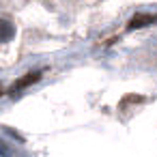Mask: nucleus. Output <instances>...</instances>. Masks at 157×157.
<instances>
[{"mask_svg":"<svg viewBox=\"0 0 157 157\" xmlns=\"http://www.w3.org/2000/svg\"><path fill=\"white\" fill-rule=\"evenodd\" d=\"M153 22H157V15H151V13H138V15H133V17L129 20L127 28H129V30H136V28L148 26V24H153Z\"/></svg>","mask_w":157,"mask_h":157,"instance_id":"1","label":"nucleus"},{"mask_svg":"<svg viewBox=\"0 0 157 157\" xmlns=\"http://www.w3.org/2000/svg\"><path fill=\"white\" fill-rule=\"evenodd\" d=\"M39 78H41V73H39V71H30L28 75H24L22 80H17V82H15V84L11 86V93H20V90L28 88V86H30V84H35V82H37Z\"/></svg>","mask_w":157,"mask_h":157,"instance_id":"2","label":"nucleus"},{"mask_svg":"<svg viewBox=\"0 0 157 157\" xmlns=\"http://www.w3.org/2000/svg\"><path fill=\"white\" fill-rule=\"evenodd\" d=\"M13 37V26L9 20H2V41H9Z\"/></svg>","mask_w":157,"mask_h":157,"instance_id":"3","label":"nucleus"}]
</instances>
